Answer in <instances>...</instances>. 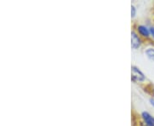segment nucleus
I'll use <instances>...</instances> for the list:
<instances>
[{
    "label": "nucleus",
    "instance_id": "2",
    "mask_svg": "<svg viewBox=\"0 0 154 126\" xmlns=\"http://www.w3.org/2000/svg\"><path fill=\"white\" fill-rule=\"evenodd\" d=\"M141 45V40L135 32L131 33V46L133 49H136Z\"/></svg>",
    "mask_w": 154,
    "mask_h": 126
},
{
    "label": "nucleus",
    "instance_id": "5",
    "mask_svg": "<svg viewBox=\"0 0 154 126\" xmlns=\"http://www.w3.org/2000/svg\"><path fill=\"white\" fill-rule=\"evenodd\" d=\"M145 54L146 55V57L149 60L154 61V48L152 47H149L145 50Z\"/></svg>",
    "mask_w": 154,
    "mask_h": 126
},
{
    "label": "nucleus",
    "instance_id": "3",
    "mask_svg": "<svg viewBox=\"0 0 154 126\" xmlns=\"http://www.w3.org/2000/svg\"><path fill=\"white\" fill-rule=\"evenodd\" d=\"M141 118L145 125L146 126H154V118L147 112H143L141 113Z\"/></svg>",
    "mask_w": 154,
    "mask_h": 126
},
{
    "label": "nucleus",
    "instance_id": "8",
    "mask_svg": "<svg viewBox=\"0 0 154 126\" xmlns=\"http://www.w3.org/2000/svg\"><path fill=\"white\" fill-rule=\"evenodd\" d=\"M150 102H151V104L154 107V99H150Z\"/></svg>",
    "mask_w": 154,
    "mask_h": 126
},
{
    "label": "nucleus",
    "instance_id": "6",
    "mask_svg": "<svg viewBox=\"0 0 154 126\" xmlns=\"http://www.w3.org/2000/svg\"><path fill=\"white\" fill-rule=\"evenodd\" d=\"M135 15H136V8L134 5H132L131 6V17L134 18L135 16Z\"/></svg>",
    "mask_w": 154,
    "mask_h": 126
},
{
    "label": "nucleus",
    "instance_id": "4",
    "mask_svg": "<svg viewBox=\"0 0 154 126\" xmlns=\"http://www.w3.org/2000/svg\"><path fill=\"white\" fill-rule=\"evenodd\" d=\"M138 33H140L142 37L145 38H148L150 36V30L146 27H145L143 25H140L137 27Z\"/></svg>",
    "mask_w": 154,
    "mask_h": 126
},
{
    "label": "nucleus",
    "instance_id": "7",
    "mask_svg": "<svg viewBox=\"0 0 154 126\" xmlns=\"http://www.w3.org/2000/svg\"><path fill=\"white\" fill-rule=\"evenodd\" d=\"M149 30H150V34H151L152 36H153L154 38V28H151Z\"/></svg>",
    "mask_w": 154,
    "mask_h": 126
},
{
    "label": "nucleus",
    "instance_id": "1",
    "mask_svg": "<svg viewBox=\"0 0 154 126\" xmlns=\"http://www.w3.org/2000/svg\"><path fill=\"white\" fill-rule=\"evenodd\" d=\"M131 79L135 83H142L146 80L144 73L140 71L137 66H132L131 67Z\"/></svg>",
    "mask_w": 154,
    "mask_h": 126
},
{
    "label": "nucleus",
    "instance_id": "9",
    "mask_svg": "<svg viewBox=\"0 0 154 126\" xmlns=\"http://www.w3.org/2000/svg\"><path fill=\"white\" fill-rule=\"evenodd\" d=\"M153 94H154V89H153Z\"/></svg>",
    "mask_w": 154,
    "mask_h": 126
}]
</instances>
